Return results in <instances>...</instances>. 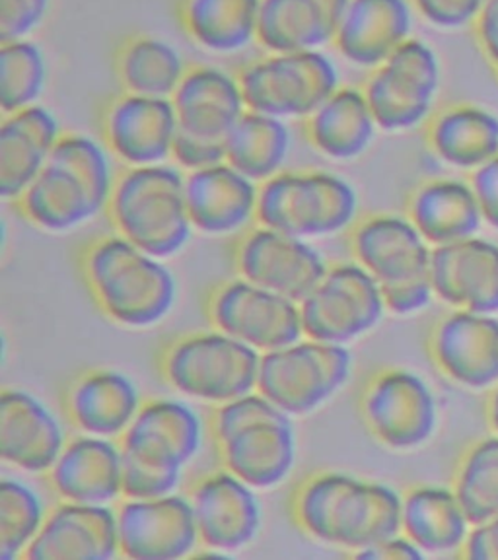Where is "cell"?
I'll use <instances>...</instances> for the list:
<instances>
[{
	"label": "cell",
	"mask_w": 498,
	"mask_h": 560,
	"mask_svg": "<svg viewBox=\"0 0 498 560\" xmlns=\"http://www.w3.org/2000/svg\"><path fill=\"white\" fill-rule=\"evenodd\" d=\"M403 497L384 482L320 472L294 499L298 525L315 541L362 551L402 534Z\"/></svg>",
	"instance_id": "6da1fadb"
},
{
	"label": "cell",
	"mask_w": 498,
	"mask_h": 560,
	"mask_svg": "<svg viewBox=\"0 0 498 560\" xmlns=\"http://www.w3.org/2000/svg\"><path fill=\"white\" fill-rule=\"evenodd\" d=\"M109 154L92 137L62 135L42 174L18 197V209L35 226L57 234L96 219L117 182Z\"/></svg>",
	"instance_id": "7a4b0ae2"
},
{
	"label": "cell",
	"mask_w": 498,
	"mask_h": 560,
	"mask_svg": "<svg viewBox=\"0 0 498 560\" xmlns=\"http://www.w3.org/2000/svg\"><path fill=\"white\" fill-rule=\"evenodd\" d=\"M82 269L100 310L121 327L149 329L164 322L177 302V280L164 259L121 234L90 245Z\"/></svg>",
	"instance_id": "3957f363"
},
{
	"label": "cell",
	"mask_w": 498,
	"mask_h": 560,
	"mask_svg": "<svg viewBox=\"0 0 498 560\" xmlns=\"http://www.w3.org/2000/svg\"><path fill=\"white\" fill-rule=\"evenodd\" d=\"M212 432L224 469L255 490L275 489L297 464L292 417L259 392L219 405Z\"/></svg>",
	"instance_id": "277c9868"
},
{
	"label": "cell",
	"mask_w": 498,
	"mask_h": 560,
	"mask_svg": "<svg viewBox=\"0 0 498 560\" xmlns=\"http://www.w3.org/2000/svg\"><path fill=\"white\" fill-rule=\"evenodd\" d=\"M107 210L117 234L160 259L179 254L195 230L185 201L184 170L167 162L123 172Z\"/></svg>",
	"instance_id": "5b68a950"
},
{
	"label": "cell",
	"mask_w": 498,
	"mask_h": 560,
	"mask_svg": "<svg viewBox=\"0 0 498 560\" xmlns=\"http://www.w3.org/2000/svg\"><path fill=\"white\" fill-rule=\"evenodd\" d=\"M359 195L341 175L322 170L280 172L259 185L257 222L290 236L339 234L359 217Z\"/></svg>",
	"instance_id": "8992f818"
},
{
	"label": "cell",
	"mask_w": 498,
	"mask_h": 560,
	"mask_svg": "<svg viewBox=\"0 0 498 560\" xmlns=\"http://www.w3.org/2000/svg\"><path fill=\"white\" fill-rule=\"evenodd\" d=\"M259 364L262 352L217 329L175 341L162 372L177 394L219 407L257 392Z\"/></svg>",
	"instance_id": "52a82bcc"
},
{
	"label": "cell",
	"mask_w": 498,
	"mask_h": 560,
	"mask_svg": "<svg viewBox=\"0 0 498 560\" xmlns=\"http://www.w3.org/2000/svg\"><path fill=\"white\" fill-rule=\"evenodd\" d=\"M247 109L285 121L314 114L339 88L335 62L317 51L269 52L238 72Z\"/></svg>",
	"instance_id": "ba28073f"
},
{
	"label": "cell",
	"mask_w": 498,
	"mask_h": 560,
	"mask_svg": "<svg viewBox=\"0 0 498 560\" xmlns=\"http://www.w3.org/2000/svg\"><path fill=\"white\" fill-rule=\"evenodd\" d=\"M352 357L345 345L300 339L262 354L257 392L290 417L320 409L349 382Z\"/></svg>",
	"instance_id": "9c48e42d"
},
{
	"label": "cell",
	"mask_w": 498,
	"mask_h": 560,
	"mask_svg": "<svg viewBox=\"0 0 498 560\" xmlns=\"http://www.w3.org/2000/svg\"><path fill=\"white\" fill-rule=\"evenodd\" d=\"M385 312L382 287L357 261L329 267L300 302L304 337L345 347L372 331Z\"/></svg>",
	"instance_id": "30bf717a"
},
{
	"label": "cell",
	"mask_w": 498,
	"mask_h": 560,
	"mask_svg": "<svg viewBox=\"0 0 498 560\" xmlns=\"http://www.w3.org/2000/svg\"><path fill=\"white\" fill-rule=\"evenodd\" d=\"M438 82L437 55L425 42L409 37L372 70L362 88L378 129L399 132L419 127L430 115Z\"/></svg>",
	"instance_id": "8fae6325"
},
{
	"label": "cell",
	"mask_w": 498,
	"mask_h": 560,
	"mask_svg": "<svg viewBox=\"0 0 498 560\" xmlns=\"http://www.w3.org/2000/svg\"><path fill=\"white\" fill-rule=\"evenodd\" d=\"M362 415L372 436L397 452L427 444L438 424L437 399L429 384L403 368L384 370L370 380Z\"/></svg>",
	"instance_id": "7c38bea8"
},
{
	"label": "cell",
	"mask_w": 498,
	"mask_h": 560,
	"mask_svg": "<svg viewBox=\"0 0 498 560\" xmlns=\"http://www.w3.org/2000/svg\"><path fill=\"white\" fill-rule=\"evenodd\" d=\"M209 315L219 331L262 354L304 337L300 304L245 279L222 284L210 298Z\"/></svg>",
	"instance_id": "4fadbf2b"
},
{
	"label": "cell",
	"mask_w": 498,
	"mask_h": 560,
	"mask_svg": "<svg viewBox=\"0 0 498 560\" xmlns=\"http://www.w3.org/2000/svg\"><path fill=\"white\" fill-rule=\"evenodd\" d=\"M236 262L242 279L297 304L310 296L329 271L324 255L308 240L262 224L238 245Z\"/></svg>",
	"instance_id": "5bb4252c"
},
{
	"label": "cell",
	"mask_w": 498,
	"mask_h": 560,
	"mask_svg": "<svg viewBox=\"0 0 498 560\" xmlns=\"http://www.w3.org/2000/svg\"><path fill=\"white\" fill-rule=\"evenodd\" d=\"M119 555L132 560L184 559L201 542L192 500L182 494L127 499L117 510Z\"/></svg>",
	"instance_id": "9a60e30c"
},
{
	"label": "cell",
	"mask_w": 498,
	"mask_h": 560,
	"mask_svg": "<svg viewBox=\"0 0 498 560\" xmlns=\"http://www.w3.org/2000/svg\"><path fill=\"white\" fill-rule=\"evenodd\" d=\"M177 132L172 97L125 92L105 109V147L129 167L166 164Z\"/></svg>",
	"instance_id": "2e32d148"
},
{
	"label": "cell",
	"mask_w": 498,
	"mask_h": 560,
	"mask_svg": "<svg viewBox=\"0 0 498 560\" xmlns=\"http://www.w3.org/2000/svg\"><path fill=\"white\" fill-rule=\"evenodd\" d=\"M202 442V420L192 405L177 399H154L140 407L119 446L123 457L184 471L201 452Z\"/></svg>",
	"instance_id": "e0dca14e"
},
{
	"label": "cell",
	"mask_w": 498,
	"mask_h": 560,
	"mask_svg": "<svg viewBox=\"0 0 498 560\" xmlns=\"http://www.w3.org/2000/svg\"><path fill=\"white\" fill-rule=\"evenodd\" d=\"M189 500L201 545L212 555L244 549L262 529V504L254 487L228 469L197 482Z\"/></svg>",
	"instance_id": "ac0fdd59"
},
{
	"label": "cell",
	"mask_w": 498,
	"mask_h": 560,
	"mask_svg": "<svg viewBox=\"0 0 498 560\" xmlns=\"http://www.w3.org/2000/svg\"><path fill=\"white\" fill-rule=\"evenodd\" d=\"M432 359L444 376L465 389L498 385V319L454 310L438 322L430 339Z\"/></svg>",
	"instance_id": "d6986e66"
},
{
	"label": "cell",
	"mask_w": 498,
	"mask_h": 560,
	"mask_svg": "<svg viewBox=\"0 0 498 560\" xmlns=\"http://www.w3.org/2000/svg\"><path fill=\"white\" fill-rule=\"evenodd\" d=\"M352 254L382 289L430 279L432 245L409 217L377 214L362 220L352 232Z\"/></svg>",
	"instance_id": "ffe728a7"
},
{
	"label": "cell",
	"mask_w": 498,
	"mask_h": 560,
	"mask_svg": "<svg viewBox=\"0 0 498 560\" xmlns=\"http://www.w3.org/2000/svg\"><path fill=\"white\" fill-rule=\"evenodd\" d=\"M435 296L454 310L498 314V245L483 237L432 247Z\"/></svg>",
	"instance_id": "44dd1931"
},
{
	"label": "cell",
	"mask_w": 498,
	"mask_h": 560,
	"mask_svg": "<svg viewBox=\"0 0 498 560\" xmlns=\"http://www.w3.org/2000/svg\"><path fill=\"white\" fill-rule=\"evenodd\" d=\"M185 201L195 230L230 236L257 220L259 185L228 162L185 174Z\"/></svg>",
	"instance_id": "7402d4cb"
},
{
	"label": "cell",
	"mask_w": 498,
	"mask_h": 560,
	"mask_svg": "<svg viewBox=\"0 0 498 560\" xmlns=\"http://www.w3.org/2000/svg\"><path fill=\"white\" fill-rule=\"evenodd\" d=\"M67 446L57 415L24 389L0 395V455L4 464L26 472H49Z\"/></svg>",
	"instance_id": "603a6c76"
},
{
	"label": "cell",
	"mask_w": 498,
	"mask_h": 560,
	"mask_svg": "<svg viewBox=\"0 0 498 560\" xmlns=\"http://www.w3.org/2000/svg\"><path fill=\"white\" fill-rule=\"evenodd\" d=\"M119 555L117 512L107 504L65 502L47 514L27 560H109Z\"/></svg>",
	"instance_id": "cb8c5ba5"
},
{
	"label": "cell",
	"mask_w": 498,
	"mask_h": 560,
	"mask_svg": "<svg viewBox=\"0 0 498 560\" xmlns=\"http://www.w3.org/2000/svg\"><path fill=\"white\" fill-rule=\"evenodd\" d=\"M172 104L179 131L210 140H227L247 112L238 74L209 65L187 69Z\"/></svg>",
	"instance_id": "d4e9b609"
},
{
	"label": "cell",
	"mask_w": 498,
	"mask_h": 560,
	"mask_svg": "<svg viewBox=\"0 0 498 560\" xmlns=\"http://www.w3.org/2000/svg\"><path fill=\"white\" fill-rule=\"evenodd\" d=\"M407 0H349L333 45L355 67L377 69L412 37Z\"/></svg>",
	"instance_id": "484cf974"
},
{
	"label": "cell",
	"mask_w": 498,
	"mask_h": 560,
	"mask_svg": "<svg viewBox=\"0 0 498 560\" xmlns=\"http://www.w3.org/2000/svg\"><path fill=\"white\" fill-rule=\"evenodd\" d=\"M49 481L65 502L109 504L123 494L121 446L114 438H74L49 469Z\"/></svg>",
	"instance_id": "4316f807"
},
{
	"label": "cell",
	"mask_w": 498,
	"mask_h": 560,
	"mask_svg": "<svg viewBox=\"0 0 498 560\" xmlns=\"http://www.w3.org/2000/svg\"><path fill=\"white\" fill-rule=\"evenodd\" d=\"M61 137L59 119L45 105L4 115L0 127V195L4 199L16 201L26 191Z\"/></svg>",
	"instance_id": "83f0119b"
},
{
	"label": "cell",
	"mask_w": 498,
	"mask_h": 560,
	"mask_svg": "<svg viewBox=\"0 0 498 560\" xmlns=\"http://www.w3.org/2000/svg\"><path fill=\"white\" fill-rule=\"evenodd\" d=\"M349 0H262L257 44L267 52L317 51L335 42Z\"/></svg>",
	"instance_id": "f1b7e54d"
},
{
	"label": "cell",
	"mask_w": 498,
	"mask_h": 560,
	"mask_svg": "<svg viewBox=\"0 0 498 560\" xmlns=\"http://www.w3.org/2000/svg\"><path fill=\"white\" fill-rule=\"evenodd\" d=\"M139 387L119 370H92L80 376L67 397L72 424L90 436H123L142 407Z\"/></svg>",
	"instance_id": "f546056e"
},
{
	"label": "cell",
	"mask_w": 498,
	"mask_h": 560,
	"mask_svg": "<svg viewBox=\"0 0 498 560\" xmlns=\"http://www.w3.org/2000/svg\"><path fill=\"white\" fill-rule=\"evenodd\" d=\"M377 119L359 88H339L306 119L310 144L333 162L362 156L377 139Z\"/></svg>",
	"instance_id": "4dcf8cb0"
},
{
	"label": "cell",
	"mask_w": 498,
	"mask_h": 560,
	"mask_svg": "<svg viewBox=\"0 0 498 560\" xmlns=\"http://www.w3.org/2000/svg\"><path fill=\"white\" fill-rule=\"evenodd\" d=\"M409 219L432 247H440L477 236L483 214L472 185L435 179L413 195Z\"/></svg>",
	"instance_id": "1f68e13d"
},
{
	"label": "cell",
	"mask_w": 498,
	"mask_h": 560,
	"mask_svg": "<svg viewBox=\"0 0 498 560\" xmlns=\"http://www.w3.org/2000/svg\"><path fill=\"white\" fill-rule=\"evenodd\" d=\"M472 527L454 489L417 487L403 497L402 534L425 555L464 549Z\"/></svg>",
	"instance_id": "d6a6232c"
},
{
	"label": "cell",
	"mask_w": 498,
	"mask_h": 560,
	"mask_svg": "<svg viewBox=\"0 0 498 560\" xmlns=\"http://www.w3.org/2000/svg\"><path fill=\"white\" fill-rule=\"evenodd\" d=\"M259 9L262 0H182L179 22L205 51L232 55L257 42Z\"/></svg>",
	"instance_id": "836d02e7"
},
{
	"label": "cell",
	"mask_w": 498,
	"mask_h": 560,
	"mask_svg": "<svg viewBox=\"0 0 498 560\" xmlns=\"http://www.w3.org/2000/svg\"><path fill=\"white\" fill-rule=\"evenodd\" d=\"M429 140L442 162L475 172L498 154V119L473 105L448 107L430 122Z\"/></svg>",
	"instance_id": "e575fe53"
},
{
	"label": "cell",
	"mask_w": 498,
	"mask_h": 560,
	"mask_svg": "<svg viewBox=\"0 0 498 560\" xmlns=\"http://www.w3.org/2000/svg\"><path fill=\"white\" fill-rule=\"evenodd\" d=\"M290 140L285 119L247 109L227 137V162L263 184L282 172Z\"/></svg>",
	"instance_id": "d590c367"
},
{
	"label": "cell",
	"mask_w": 498,
	"mask_h": 560,
	"mask_svg": "<svg viewBox=\"0 0 498 560\" xmlns=\"http://www.w3.org/2000/svg\"><path fill=\"white\" fill-rule=\"evenodd\" d=\"M184 57L160 37L135 35L123 44L115 59L117 79L129 94L172 97L184 80Z\"/></svg>",
	"instance_id": "8d00e7d4"
},
{
	"label": "cell",
	"mask_w": 498,
	"mask_h": 560,
	"mask_svg": "<svg viewBox=\"0 0 498 560\" xmlns=\"http://www.w3.org/2000/svg\"><path fill=\"white\" fill-rule=\"evenodd\" d=\"M45 52L30 37L0 45V109L10 115L39 102L47 88Z\"/></svg>",
	"instance_id": "74e56055"
},
{
	"label": "cell",
	"mask_w": 498,
	"mask_h": 560,
	"mask_svg": "<svg viewBox=\"0 0 498 560\" xmlns=\"http://www.w3.org/2000/svg\"><path fill=\"white\" fill-rule=\"evenodd\" d=\"M472 525L498 516V434L485 438L465 454L454 482Z\"/></svg>",
	"instance_id": "f35d334b"
},
{
	"label": "cell",
	"mask_w": 498,
	"mask_h": 560,
	"mask_svg": "<svg viewBox=\"0 0 498 560\" xmlns=\"http://www.w3.org/2000/svg\"><path fill=\"white\" fill-rule=\"evenodd\" d=\"M45 520L44 500L34 487L18 479L0 482V559L24 557Z\"/></svg>",
	"instance_id": "ab89813d"
},
{
	"label": "cell",
	"mask_w": 498,
	"mask_h": 560,
	"mask_svg": "<svg viewBox=\"0 0 498 560\" xmlns=\"http://www.w3.org/2000/svg\"><path fill=\"white\" fill-rule=\"evenodd\" d=\"M182 472L123 457V497L140 500L174 494L182 482Z\"/></svg>",
	"instance_id": "60d3db41"
},
{
	"label": "cell",
	"mask_w": 498,
	"mask_h": 560,
	"mask_svg": "<svg viewBox=\"0 0 498 560\" xmlns=\"http://www.w3.org/2000/svg\"><path fill=\"white\" fill-rule=\"evenodd\" d=\"M51 0H0V42L22 39L42 26Z\"/></svg>",
	"instance_id": "b9f144b4"
},
{
	"label": "cell",
	"mask_w": 498,
	"mask_h": 560,
	"mask_svg": "<svg viewBox=\"0 0 498 560\" xmlns=\"http://www.w3.org/2000/svg\"><path fill=\"white\" fill-rule=\"evenodd\" d=\"M172 160L184 172H195L202 167L227 162V140L201 139L187 132H177Z\"/></svg>",
	"instance_id": "7bdbcfd3"
},
{
	"label": "cell",
	"mask_w": 498,
	"mask_h": 560,
	"mask_svg": "<svg viewBox=\"0 0 498 560\" xmlns=\"http://www.w3.org/2000/svg\"><path fill=\"white\" fill-rule=\"evenodd\" d=\"M413 4L435 26L452 27L470 22L483 0H413Z\"/></svg>",
	"instance_id": "ee69618b"
},
{
	"label": "cell",
	"mask_w": 498,
	"mask_h": 560,
	"mask_svg": "<svg viewBox=\"0 0 498 560\" xmlns=\"http://www.w3.org/2000/svg\"><path fill=\"white\" fill-rule=\"evenodd\" d=\"M384 294L385 310L395 315L419 314L425 307L429 306L435 298L432 280L422 279L407 284H397V287H387L382 289Z\"/></svg>",
	"instance_id": "f6af8a7d"
},
{
	"label": "cell",
	"mask_w": 498,
	"mask_h": 560,
	"mask_svg": "<svg viewBox=\"0 0 498 560\" xmlns=\"http://www.w3.org/2000/svg\"><path fill=\"white\" fill-rule=\"evenodd\" d=\"M483 220L498 230V154L485 166L477 167L472 179Z\"/></svg>",
	"instance_id": "bcb514c9"
},
{
	"label": "cell",
	"mask_w": 498,
	"mask_h": 560,
	"mask_svg": "<svg viewBox=\"0 0 498 560\" xmlns=\"http://www.w3.org/2000/svg\"><path fill=\"white\" fill-rule=\"evenodd\" d=\"M357 559L370 560H419L425 557L415 542L409 541L405 535L397 534L387 537L384 541L374 542L362 551L355 552Z\"/></svg>",
	"instance_id": "7dc6e473"
},
{
	"label": "cell",
	"mask_w": 498,
	"mask_h": 560,
	"mask_svg": "<svg viewBox=\"0 0 498 560\" xmlns=\"http://www.w3.org/2000/svg\"><path fill=\"white\" fill-rule=\"evenodd\" d=\"M464 555L472 560H498V516L485 524L473 525Z\"/></svg>",
	"instance_id": "c3c4849f"
},
{
	"label": "cell",
	"mask_w": 498,
	"mask_h": 560,
	"mask_svg": "<svg viewBox=\"0 0 498 560\" xmlns=\"http://www.w3.org/2000/svg\"><path fill=\"white\" fill-rule=\"evenodd\" d=\"M489 422L495 434H498V385L495 387V394L490 397L489 401Z\"/></svg>",
	"instance_id": "681fc988"
}]
</instances>
